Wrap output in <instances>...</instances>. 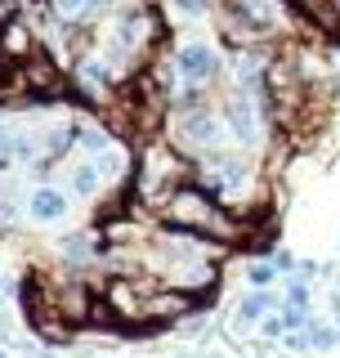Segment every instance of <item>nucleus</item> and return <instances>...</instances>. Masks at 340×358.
<instances>
[{
  "mask_svg": "<svg viewBox=\"0 0 340 358\" xmlns=\"http://www.w3.org/2000/svg\"><path fill=\"white\" fill-rule=\"evenodd\" d=\"M175 67H179V76H184V81H192V85H206L211 76L220 72V54H215L206 41H192V45H184V50H179Z\"/></svg>",
  "mask_w": 340,
  "mask_h": 358,
  "instance_id": "1",
  "label": "nucleus"
},
{
  "mask_svg": "<svg viewBox=\"0 0 340 358\" xmlns=\"http://www.w3.org/2000/svg\"><path fill=\"white\" fill-rule=\"evenodd\" d=\"M224 117H229V130L237 134L242 143H255L260 139V121H255V103L246 90H237V94L229 99V108H224Z\"/></svg>",
  "mask_w": 340,
  "mask_h": 358,
  "instance_id": "2",
  "label": "nucleus"
},
{
  "mask_svg": "<svg viewBox=\"0 0 340 358\" xmlns=\"http://www.w3.org/2000/svg\"><path fill=\"white\" fill-rule=\"evenodd\" d=\"M54 81H59V67H54L50 54H31V59L22 63V85H27V90H36V99L50 94Z\"/></svg>",
  "mask_w": 340,
  "mask_h": 358,
  "instance_id": "3",
  "label": "nucleus"
},
{
  "mask_svg": "<svg viewBox=\"0 0 340 358\" xmlns=\"http://www.w3.org/2000/svg\"><path fill=\"white\" fill-rule=\"evenodd\" d=\"M179 130H184L188 143H197V148H211V152H215V143H220V130H224V126H220V117H211V112H188Z\"/></svg>",
  "mask_w": 340,
  "mask_h": 358,
  "instance_id": "4",
  "label": "nucleus"
},
{
  "mask_svg": "<svg viewBox=\"0 0 340 358\" xmlns=\"http://www.w3.org/2000/svg\"><path fill=\"white\" fill-rule=\"evenodd\" d=\"M27 210H31V220H63L67 215V197L59 193V188H36L31 193V201H27Z\"/></svg>",
  "mask_w": 340,
  "mask_h": 358,
  "instance_id": "5",
  "label": "nucleus"
},
{
  "mask_svg": "<svg viewBox=\"0 0 340 358\" xmlns=\"http://www.w3.org/2000/svg\"><path fill=\"white\" fill-rule=\"evenodd\" d=\"M269 309H274V296H269V291H251V296L237 305V322H260V318H269Z\"/></svg>",
  "mask_w": 340,
  "mask_h": 358,
  "instance_id": "6",
  "label": "nucleus"
},
{
  "mask_svg": "<svg viewBox=\"0 0 340 358\" xmlns=\"http://www.w3.org/2000/svg\"><path fill=\"white\" fill-rule=\"evenodd\" d=\"M304 345H309V350H318V354L336 350V345H340V327H327V322H309V327H304Z\"/></svg>",
  "mask_w": 340,
  "mask_h": 358,
  "instance_id": "7",
  "label": "nucleus"
},
{
  "mask_svg": "<svg viewBox=\"0 0 340 358\" xmlns=\"http://www.w3.org/2000/svg\"><path fill=\"white\" fill-rule=\"evenodd\" d=\"M72 188H76L81 197H94V193H99V166H76Z\"/></svg>",
  "mask_w": 340,
  "mask_h": 358,
  "instance_id": "8",
  "label": "nucleus"
},
{
  "mask_svg": "<svg viewBox=\"0 0 340 358\" xmlns=\"http://www.w3.org/2000/svg\"><path fill=\"white\" fill-rule=\"evenodd\" d=\"M274 278H278V264H274V260H255L251 268H246V282H251L255 291H264Z\"/></svg>",
  "mask_w": 340,
  "mask_h": 358,
  "instance_id": "9",
  "label": "nucleus"
},
{
  "mask_svg": "<svg viewBox=\"0 0 340 358\" xmlns=\"http://www.w3.org/2000/svg\"><path fill=\"white\" fill-rule=\"evenodd\" d=\"M50 5H54V14H59V18H81L90 5H99V0H50Z\"/></svg>",
  "mask_w": 340,
  "mask_h": 358,
  "instance_id": "10",
  "label": "nucleus"
},
{
  "mask_svg": "<svg viewBox=\"0 0 340 358\" xmlns=\"http://www.w3.org/2000/svg\"><path fill=\"white\" fill-rule=\"evenodd\" d=\"M287 322H282V313H269V318H260V336H269V341H287Z\"/></svg>",
  "mask_w": 340,
  "mask_h": 358,
  "instance_id": "11",
  "label": "nucleus"
},
{
  "mask_svg": "<svg viewBox=\"0 0 340 358\" xmlns=\"http://www.w3.org/2000/svg\"><path fill=\"white\" fill-rule=\"evenodd\" d=\"M27 50H31V36L22 27H9L5 31V54H27Z\"/></svg>",
  "mask_w": 340,
  "mask_h": 358,
  "instance_id": "12",
  "label": "nucleus"
},
{
  "mask_svg": "<svg viewBox=\"0 0 340 358\" xmlns=\"http://www.w3.org/2000/svg\"><path fill=\"white\" fill-rule=\"evenodd\" d=\"M81 76H85V85H108V67L104 63H85Z\"/></svg>",
  "mask_w": 340,
  "mask_h": 358,
  "instance_id": "13",
  "label": "nucleus"
},
{
  "mask_svg": "<svg viewBox=\"0 0 340 358\" xmlns=\"http://www.w3.org/2000/svg\"><path fill=\"white\" fill-rule=\"evenodd\" d=\"M81 143H85L90 152H104L108 148V134L104 130H81Z\"/></svg>",
  "mask_w": 340,
  "mask_h": 358,
  "instance_id": "14",
  "label": "nucleus"
},
{
  "mask_svg": "<svg viewBox=\"0 0 340 358\" xmlns=\"http://www.w3.org/2000/svg\"><path fill=\"white\" fill-rule=\"evenodd\" d=\"M287 305L309 309V287H304V282H291V287H287Z\"/></svg>",
  "mask_w": 340,
  "mask_h": 358,
  "instance_id": "15",
  "label": "nucleus"
},
{
  "mask_svg": "<svg viewBox=\"0 0 340 358\" xmlns=\"http://www.w3.org/2000/svg\"><path fill=\"white\" fill-rule=\"evenodd\" d=\"M269 260L278 264V273H291V268H300V260H296V255H291V251H274V255H269Z\"/></svg>",
  "mask_w": 340,
  "mask_h": 358,
  "instance_id": "16",
  "label": "nucleus"
},
{
  "mask_svg": "<svg viewBox=\"0 0 340 358\" xmlns=\"http://www.w3.org/2000/svg\"><path fill=\"white\" fill-rule=\"evenodd\" d=\"M336 94H340V76H336Z\"/></svg>",
  "mask_w": 340,
  "mask_h": 358,
  "instance_id": "17",
  "label": "nucleus"
},
{
  "mask_svg": "<svg viewBox=\"0 0 340 358\" xmlns=\"http://www.w3.org/2000/svg\"><path fill=\"white\" fill-rule=\"evenodd\" d=\"M41 358H54V354H41Z\"/></svg>",
  "mask_w": 340,
  "mask_h": 358,
  "instance_id": "18",
  "label": "nucleus"
},
{
  "mask_svg": "<svg viewBox=\"0 0 340 358\" xmlns=\"http://www.w3.org/2000/svg\"><path fill=\"white\" fill-rule=\"evenodd\" d=\"M179 358H192V354H179Z\"/></svg>",
  "mask_w": 340,
  "mask_h": 358,
  "instance_id": "19",
  "label": "nucleus"
}]
</instances>
